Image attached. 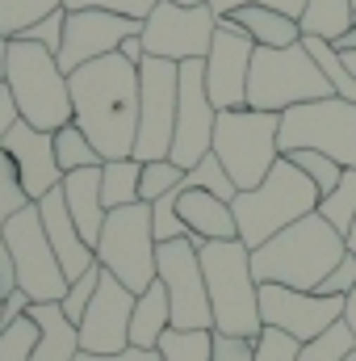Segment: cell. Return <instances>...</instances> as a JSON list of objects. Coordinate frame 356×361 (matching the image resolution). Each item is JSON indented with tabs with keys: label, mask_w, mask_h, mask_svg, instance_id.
<instances>
[{
	"label": "cell",
	"mask_w": 356,
	"mask_h": 361,
	"mask_svg": "<svg viewBox=\"0 0 356 361\" xmlns=\"http://www.w3.org/2000/svg\"><path fill=\"white\" fill-rule=\"evenodd\" d=\"M76 126L92 139L101 160H126L134 156L139 135V68L126 63L117 51L101 55L84 68L68 72Z\"/></svg>",
	"instance_id": "1"
},
{
	"label": "cell",
	"mask_w": 356,
	"mask_h": 361,
	"mask_svg": "<svg viewBox=\"0 0 356 361\" xmlns=\"http://www.w3.org/2000/svg\"><path fill=\"white\" fill-rule=\"evenodd\" d=\"M344 252H348L344 235L319 210H310L306 219L289 223L260 248H252V273L260 286L276 281L293 290H319V281L344 261Z\"/></svg>",
	"instance_id": "2"
},
{
	"label": "cell",
	"mask_w": 356,
	"mask_h": 361,
	"mask_svg": "<svg viewBox=\"0 0 356 361\" xmlns=\"http://www.w3.org/2000/svg\"><path fill=\"white\" fill-rule=\"evenodd\" d=\"M205 294L214 311V332L256 341L265 332L260 319V281L252 273V248L243 240H205L197 244Z\"/></svg>",
	"instance_id": "3"
},
{
	"label": "cell",
	"mask_w": 356,
	"mask_h": 361,
	"mask_svg": "<svg viewBox=\"0 0 356 361\" xmlns=\"http://www.w3.org/2000/svg\"><path fill=\"white\" fill-rule=\"evenodd\" d=\"M231 210H235L239 240L248 248H260L265 240L285 231L289 223H298L310 210H319V189L289 156H281L256 189H239L235 193Z\"/></svg>",
	"instance_id": "4"
},
{
	"label": "cell",
	"mask_w": 356,
	"mask_h": 361,
	"mask_svg": "<svg viewBox=\"0 0 356 361\" xmlns=\"http://www.w3.org/2000/svg\"><path fill=\"white\" fill-rule=\"evenodd\" d=\"M4 85L13 89V101L21 109V118L38 130H59L76 118L72 109V85L68 72L59 68L55 51L25 42V38H8V59H4Z\"/></svg>",
	"instance_id": "5"
},
{
	"label": "cell",
	"mask_w": 356,
	"mask_h": 361,
	"mask_svg": "<svg viewBox=\"0 0 356 361\" xmlns=\"http://www.w3.org/2000/svg\"><path fill=\"white\" fill-rule=\"evenodd\" d=\"M281 114L268 109H218L214 122V156L222 160V169L231 173L235 189H256L268 177V169L281 160Z\"/></svg>",
	"instance_id": "6"
},
{
	"label": "cell",
	"mask_w": 356,
	"mask_h": 361,
	"mask_svg": "<svg viewBox=\"0 0 356 361\" xmlns=\"http://www.w3.org/2000/svg\"><path fill=\"white\" fill-rule=\"evenodd\" d=\"M331 80L319 72V63L310 59V51L302 42L293 47H256L252 55V72H248V105L281 114L289 105L302 101H319L331 97Z\"/></svg>",
	"instance_id": "7"
},
{
	"label": "cell",
	"mask_w": 356,
	"mask_h": 361,
	"mask_svg": "<svg viewBox=\"0 0 356 361\" xmlns=\"http://www.w3.org/2000/svg\"><path fill=\"white\" fill-rule=\"evenodd\" d=\"M276 143H281V156L323 152V156L340 160L344 169H356V101L331 92V97L281 109Z\"/></svg>",
	"instance_id": "8"
},
{
	"label": "cell",
	"mask_w": 356,
	"mask_h": 361,
	"mask_svg": "<svg viewBox=\"0 0 356 361\" xmlns=\"http://www.w3.org/2000/svg\"><path fill=\"white\" fill-rule=\"evenodd\" d=\"M155 235H151V206H117L105 214L101 240H96V265L113 273L126 290L143 294L155 281Z\"/></svg>",
	"instance_id": "9"
},
{
	"label": "cell",
	"mask_w": 356,
	"mask_h": 361,
	"mask_svg": "<svg viewBox=\"0 0 356 361\" xmlns=\"http://www.w3.org/2000/svg\"><path fill=\"white\" fill-rule=\"evenodd\" d=\"M4 244L17 261V290L30 294V302H59L68 294V273L59 265L51 240H46V227H42V214H38V202H30L25 210H17L8 223H4Z\"/></svg>",
	"instance_id": "10"
},
{
	"label": "cell",
	"mask_w": 356,
	"mask_h": 361,
	"mask_svg": "<svg viewBox=\"0 0 356 361\" xmlns=\"http://www.w3.org/2000/svg\"><path fill=\"white\" fill-rule=\"evenodd\" d=\"M180 101V63L147 55L139 63V135H134V160H168L172 130H177Z\"/></svg>",
	"instance_id": "11"
},
{
	"label": "cell",
	"mask_w": 356,
	"mask_h": 361,
	"mask_svg": "<svg viewBox=\"0 0 356 361\" xmlns=\"http://www.w3.org/2000/svg\"><path fill=\"white\" fill-rule=\"evenodd\" d=\"M214 30H218V17L210 4H172V0H160L147 17H143V47L147 55H160V59H205L210 42H214Z\"/></svg>",
	"instance_id": "12"
},
{
	"label": "cell",
	"mask_w": 356,
	"mask_h": 361,
	"mask_svg": "<svg viewBox=\"0 0 356 361\" xmlns=\"http://www.w3.org/2000/svg\"><path fill=\"white\" fill-rule=\"evenodd\" d=\"M155 277L168 290L172 302V328H214L210 294H205V273L193 240H168L155 248Z\"/></svg>",
	"instance_id": "13"
},
{
	"label": "cell",
	"mask_w": 356,
	"mask_h": 361,
	"mask_svg": "<svg viewBox=\"0 0 356 361\" xmlns=\"http://www.w3.org/2000/svg\"><path fill=\"white\" fill-rule=\"evenodd\" d=\"M214 122H218V109L205 92V59H184L180 63L177 130H172L168 160L180 169H193L201 156H210L214 152Z\"/></svg>",
	"instance_id": "14"
},
{
	"label": "cell",
	"mask_w": 356,
	"mask_h": 361,
	"mask_svg": "<svg viewBox=\"0 0 356 361\" xmlns=\"http://www.w3.org/2000/svg\"><path fill=\"white\" fill-rule=\"evenodd\" d=\"M260 319L265 328H281L293 341H314L331 324L344 319V298L319 294V290H293V286H260Z\"/></svg>",
	"instance_id": "15"
},
{
	"label": "cell",
	"mask_w": 356,
	"mask_h": 361,
	"mask_svg": "<svg viewBox=\"0 0 356 361\" xmlns=\"http://www.w3.org/2000/svg\"><path fill=\"white\" fill-rule=\"evenodd\" d=\"M143 21L139 17H122L109 8H68V25H63V47H59V68L76 72L101 55H113L117 42L126 34H139Z\"/></svg>",
	"instance_id": "16"
},
{
	"label": "cell",
	"mask_w": 356,
	"mask_h": 361,
	"mask_svg": "<svg viewBox=\"0 0 356 361\" xmlns=\"http://www.w3.org/2000/svg\"><path fill=\"white\" fill-rule=\"evenodd\" d=\"M256 42L235 25L218 21L214 42L205 51V92L214 109H243L248 105V72H252Z\"/></svg>",
	"instance_id": "17"
},
{
	"label": "cell",
	"mask_w": 356,
	"mask_h": 361,
	"mask_svg": "<svg viewBox=\"0 0 356 361\" xmlns=\"http://www.w3.org/2000/svg\"><path fill=\"white\" fill-rule=\"evenodd\" d=\"M134 290H126L113 273L101 277L92 302L80 319V349L84 353H122L130 345V315H134Z\"/></svg>",
	"instance_id": "18"
},
{
	"label": "cell",
	"mask_w": 356,
	"mask_h": 361,
	"mask_svg": "<svg viewBox=\"0 0 356 361\" xmlns=\"http://www.w3.org/2000/svg\"><path fill=\"white\" fill-rule=\"evenodd\" d=\"M0 147L13 156L17 177L25 185L30 202L46 197L55 185H63V169H59V160H55V135H51V130H38V126H30V122L21 118V122L0 139Z\"/></svg>",
	"instance_id": "19"
},
{
	"label": "cell",
	"mask_w": 356,
	"mask_h": 361,
	"mask_svg": "<svg viewBox=\"0 0 356 361\" xmlns=\"http://www.w3.org/2000/svg\"><path fill=\"white\" fill-rule=\"evenodd\" d=\"M38 214H42L46 240H51L59 265H63V273H68V281H76L80 273H89L92 265H96V252L84 244V235H80V227H76V219H72V210H68L59 185H55L46 197H38Z\"/></svg>",
	"instance_id": "20"
},
{
	"label": "cell",
	"mask_w": 356,
	"mask_h": 361,
	"mask_svg": "<svg viewBox=\"0 0 356 361\" xmlns=\"http://www.w3.org/2000/svg\"><path fill=\"white\" fill-rule=\"evenodd\" d=\"M177 210H180V219H184V227H189V240L193 244H205V240H239L231 202H222L210 189H177Z\"/></svg>",
	"instance_id": "21"
},
{
	"label": "cell",
	"mask_w": 356,
	"mask_h": 361,
	"mask_svg": "<svg viewBox=\"0 0 356 361\" xmlns=\"http://www.w3.org/2000/svg\"><path fill=\"white\" fill-rule=\"evenodd\" d=\"M59 189H63V202H68V210H72L84 244L96 252V240H101V227H105V214H109L105 202H101V164L63 173V185Z\"/></svg>",
	"instance_id": "22"
},
{
	"label": "cell",
	"mask_w": 356,
	"mask_h": 361,
	"mask_svg": "<svg viewBox=\"0 0 356 361\" xmlns=\"http://www.w3.org/2000/svg\"><path fill=\"white\" fill-rule=\"evenodd\" d=\"M25 315L38 324L34 361H76V353H80V324H72L59 302H30Z\"/></svg>",
	"instance_id": "23"
},
{
	"label": "cell",
	"mask_w": 356,
	"mask_h": 361,
	"mask_svg": "<svg viewBox=\"0 0 356 361\" xmlns=\"http://www.w3.org/2000/svg\"><path fill=\"white\" fill-rule=\"evenodd\" d=\"M218 21L235 25V30L248 34L256 47H293V42H302L298 17H289V13H281V8H268V4H243V8H235V13H227V17H218Z\"/></svg>",
	"instance_id": "24"
},
{
	"label": "cell",
	"mask_w": 356,
	"mask_h": 361,
	"mask_svg": "<svg viewBox=\"0 0 356 361\" xmlns=\"http://www.w3.org/2000/svg\"><path fill=\"white\" fill-rule=\"evenodd\" d=\"M172 328V302H168V290L164 281L155 277L139 298H134V315H130V345L139 349H155L160 336Z\"/></svg>",
	"instance_id": "25"
},
{
	"label": "cell",
	"mask_w": 356,
	"mask_h": 361,
	"mask_svg": "<svg viewBox=\"0 0 356 361\" xmlns=\"http://www.w3.org/2000/svg\"><path fill=\"white\" fill-rule=\"evenodd\" d=\"M352 13H356L352 0H306L298 25H302L306 38H327V42H336V38H344V34L352 30Z\"/></svg>",
	"instance_id": "26"
},
{
	"label": "cell",
	"mask_w": 356,
	"mask_h": 361,
	"mask_svg": "<svg viewBox=\"0 0 356 361\" xmlns=\"http://www.w3.org/2000/svg\"><path fill=\"white\" fill-rule=\"evenodd\" d=\"M139 177H143V164H139L134 156H126V160H105V164H101V202H105V210L134 206V202H139Z\"/></svg>",
	"instance_id": "27"
},
{
	"label": "cell",
	"mask_w": 356,
	"mask_h": 361,
	"mask_svg": "<svg viewBox=\"0 0 356 361\" xmlns=\"http://www.w3.org/2000/svg\"><path fill=\"white\" fill-rule=\"evenodd\" d=\"M155 349L164 361H210L214 357V328H168Z\"/></svg>",
	"instance_id": "28"
},
{
	"label": "cell",
	"mask_w": 356,
	"mask_h": 361,
	"mask_svg": "<svg viewBox=\"0 0 356 361\" xmlns=\"http://www.w3.org/2000/svg\"><path fill=\"white\" fill-rule=\"evenodd\" d=\"M55 160H59V169H63V173L105 164V160H101V152L92 147V139L76 126V122H68V126H59V130H55Z\"/></svg>",
	"instance_id": "29"
},
{
	"label": "cell",
	"mask_w": 356,
	"mask_h": 361,
	"mask_svg": "<svg viewBox=\"0 0 356 361\" xmlns=\"http://www.w3.org/2000/svg\"><path fill=\"white\" fill-rule=\"evenodd\" d=\"M319 214H323L340 235H348V227H352V219H356V169H344L340 185L319 197Z\"/></svg>",
	"instance_id": "30"
},
{
	"label": "cell",
	"mask_w": 356,
	"mask_h": 361,
	"mask_svg": "<svg viewBox=\"0 0 356 361\" xmlns=\"http://www.w3.org/2000/svg\"><path fill=\"white\" fill-rule=\"evenodd\" d=\"M352 349H356V332L340 319L327 332H319L314 341H302V349H298L293 361H344Z\"/></svg>",
	"instance_id": "31"
},
{
	"label": "cell",
	"mask_w": 356,
	"mask_h": 361,
	"mask_svg": "<svg viewBox=\"0 0 356 361\" xmlns=\"http://www.w3.org/2000/svg\"><path fill=\"white\" fill-rule=\"evenodd\" d=\"M55 8H63V0H0V38H17Z\"/></svg>",
	"instance_id": "32"
},
{
	"label": "cell",
	"mask_w": 356,
	"mask_h": 361,
	"mask_svg": "<svg viewBox=\"0 0 356 361\" xmlns=\"http://www.w3.org/2000/svg\"><path fill=\"white\" fill-rule=\"evenodd\" d=\"M180 189H210V193H218L222 202H235V180H231V173L222 169V160L210 152V156H201L193 169H184V185Z\"/></svg>",
	"instance_id": "33"
},
{
	"label": "cell",
	"mask_w": 356,
	"mask_h": 361,
	"mask_svg": "<svg viewBox=\"0 0 356 361\" xmlns=\"http://www.w3.org/2000/svg\"><path fill=\"white\" fill-rule=\"evenodd\" d=\"M184 185V169L172 160H147L143 164V177H139V202H160L164 193H172Z\"/></svg>",
	"instance_id": "34"
},
{
	"label": "cell",
	"mask_w": 356,
	"mask_h": 361,
	"mask_svg": "<svg viewBox=\"0 0 356 361\" xmlns=\"http://www.w3.org/2000/svg\"><path fill=\"white\" fill-rule=\"evenodd\" d=\"M34 345H38V324L30 315L0 328V361H34Z\"/></svg>",
	"instance_id": "35"
},
{
	"label": "cell",
	"mask_w": 356,
	"mask_h": 361,
	"mask_svg": "<svg viewBox=\"0 0 356 361\" xmlns=\"http://www.w3.org/2000/svg\"><path fill=\"white\" fill-rule=\"evenodd\" d=\"M25 206H30V193H25L21 177H17L13 156L0 147V231H4V223H8L17 210H25Z\"/></svg>",
	"instance_id": "36"
},
{
	"label": "cell",
	"mask_w": 356,
	"mask_h": 361,
	"mask_svg": "<svg viewBox=\"0 0 356 361\" xmlns=\"http://www.w3.org/2000/svg\"><path fill=\"white\" fill-rule=\"evenodd\" d=\"M289 160L306 173V177L314 180V189H319V197L323 193H331L340 177H344V164L340 160H331V156H323V152H289Z\"/></svg>",
	"instance_id": "37"
},
{
	"label": "cell",
	"mask_w": 356,
	"mask_h": 361,
	"mask_svg": "<svg viewBox=\"0 0 356 361\" xmlns=\"http://www.w3.org/2000/svg\"><path fill=\"white\" fill-rule=\"evenodd\" d=\"M151 235H155V244L189 240V227H184V219H180V210H177V189L164 193L160 202H151Z\"/></svg>",
	"instance_id": "38"
},
{
	"label": "cell",
	"mask_w": 356,
	"mask_h": 361,
	"mask_svg": "<svg viewBox=\"0 0 356 361\" xmlns=\"http://www.w3.org/2000/svg\"><path fill=\"white\" fill-rule=\"evenodd\" d=\"M101 277H105V269H101V265H92V269H89V273H80V277L68 286V294L59 298V307H63V315H68L72 324H80V319H84V307L92 302V294H96Z\"/></svg>",
	"instance_id": "39"
},
{
	"label": "cell",
	"mask_w": 356,
	"mask_h": 361,
	"mask_svg": "<svg viewBox=\"0 0 356 361\" xmlns=\"http://www.w3.org/2000/svg\"><path fill=\"white\" fill-rule=\"evenodd\" d=\"M298 349H302V341H293L289 332L265 328V332L256 336V353H252V361H293Z\"/></svg>",
	"instance_id": "40"
},
{
	"label": "cell",
	"mask_w": 356,
	"mask_h": 361,
	"mask_svg": "<svg viewBox=\"0 0 356 361\" xmlns=\"http://www.w3.org/2000/svg\"><path fill=\"white\" fill-rule=\"evenodd\" d=\"M63 25H68V8H55L51 17H42V21H34L30 30H21L17 38L38 42V47H46V51H55V55H59V47H63Z\"/></svg>",
	"instance_id": "41"
},
{
	"label": "cell",
	"mask_w": 356,
	"mask_h": 361,
	"mask_svg": "<svg viewBox=\"0 0 356 361\" xmlns=\"http://www.w3.org/2000/svg\"><path fill=\"white\" fill-rule=\"evenodd\" d=\"M160 0H63V8H109V13H122V17H147Z\"/></svg>",
	"instance_id": "42"
},
{
	"label": "cell",
	"mask_w": 356,
	"mask_h": 361,
	"mask_svg": "<svg viewBox=\"0 0 356 361\" xmlns=\"http://www.w3.org/2000/svg\"><path fill=\"white\" fill-rule=\"evenodd\" d=\"M352 286H356V257L352 252H344V261L319 281V294H336V298H344Z\"/></svg>",
	"instance_id": "43"
},
{
	"label": "cell",
	"mask_w": 356,
	"mask_h": 361,
	"mask_svg": "<svg viewBox=\"0 0 356 361\" xmlns=\"http://www.w3.org/2000/svg\"><path fill=\"white\" fill-rule=\"evenodd\" d=\"M252 353H256V341L214 332V357H210V361H252Z\"/></svg>",
	"instance_id": "44"
},
{
	"label": "cell",
	"mask_w": 356,
	"mask_h": 361,
	"mask_svg": "<svg viewBox=\"0 0 356 361\" xmlns=\"http://www.w3.org/2000/svg\"><path fill=\"white\" fill-rule=\"evenodd\" d=\"M243 4H268V8H281V13H289V17H302V8H306V0H210L214 17H227V13H235V8H243Z\"/></svg>",
	"instance_id": "45"
},
{
	"label": "cell",
	"mask_w": 356,
	"mask_h": 361,
	"mask_svg": "<svg viewBox=\"0 0 356 361\" xmlns=\"http://www.w3.org/2000/svg\"><path fill=\"white\" fill-rule=\"evenodd\" d=\"M76 361H164L160 349H139V345H126L122 353H76Z\"/></svg>",
	"instance_id": "46"
},
{
	"label": "cell",
	"mask_w": 356,
	"mask_h": 361,
	"mask_svg": "<svg viewBox=\"0 0 356 361\" xmlns=\"http://www.w3.org/2000/svg\"><path fill=\"white\" fill-rule=\"evenodd\" d=\"M13 290H17V261H13V252L0 235V298H8Z\"/></svg>",
	"instance_id": "47"
},
{
	"label": "cell",
	"mask_w": 356,
	"mask_h": 361,
	"mask_svg": "<svg viewBox=\"0 0 356 361\" xmlns=\"http://www.w3.org/2000/svg\"><path fill=\"white\" fill-rule=\"evenodd\" d=\"M17 122H21V109H17V101H13V89L0 85V139H4Z\"/></svg>",
	"instance_id": "48"
},
{
	"label": "cell",
	"mask_w": 356,
	"mask_h": 361,
	"mask_svg": "<svg viewBox=\"0 0 356 361\" xmlns=\"http://www.w3.org/2000/svg\"><path fill=\"white\" fill-rule=\"evenodd\" d=\"M117 55H122L126 63H134V68H139V63L147 59V47H143V30H139V34H126V38L117 42Z\"/></svg>",
	"instance_id": "49"
},
{
	"label": "cell",
	"mask_w": 356,
	"mask_h": 361,
	"mask_svg": "<svg viewBox=\"0 0 356 361\" xmlns=\"http://www.w3.org/2000/svg\"><path fill=\"white\" fill-rule=\"evenodd\" d=\"M30 311V294L25 290H13L8 298H4V324H13V319H21Z\"/></svg>",
	"instance_id": "50"
},
{
	"label": "cell",
	"mask_w": 356,
	"mask_h": 361,
	"mask_svg": "<svg viewBox=\"0 0 356 361\" xmlns=\"http://www.w3.org/2000/svg\"><path fill=\"white\" fill-rule=\"evenodd\" d=\"M344 324H348V328L356 332V286L348 290V294H344Z\"/></svg>",
	"instance_id": "51"
},
{
	"label": "cell",
	"mask_w": 356,
	"mask_h": 361,
	"mask_svg": "<svg viewBox=\"0 0 356 361\" xmlns=\"http://www.w3.org/2000/svg\"><path fill=\"white\" fill-rule=\"evenodd\" d=\"M4 59H8V38H0V85H4Z\"/></svg>",
	"instance_id": "52"
},
{
	"label": "cell",
	"mask_w": 356,
	"mask_h": 361,
	"mask_svg": "<svg viewBox=\"0 0 356 361\" xmlns=\"http://www.w3.org/2000/svg\"><path fill=\"white\" fill-rule=\"evenodd\" d=\"M344 244H348V252L356 257V219H352V227H348V235H344Z\"/></svg>",
	"instance_id": "53"
},
{
	"label": "cell",
	"mask_w": 356,
	"mask_h": 361,
	"mask_svg": "<svg viewBox=\"0 0 356 361\" xmlns=\"http://www.w3.org/2000/svg\"><path fill=\"white\" fill-rule=\"evenodd\" d=\"M352 25H356V13H352ZM344 63H348V72L356 76V51H348V55H344Z\"/></svg>",
	"instance_id": "54"
},
{
	"label": "cell",
	"mask_w": 356,
	"mask_h": 361,
	"mask_svg": "<svg viewBox=\"0 0 356 361\" xmlns=\"http://www.w3.org/2000/svg\"><path fill=\"white\" fill-rule=\"evenodd\" d=\"M172 4H210V0H172Z\"/></svg>",
	"instance_id": "55"
},
{
	"label": "cell",
	"mask_w": 356,
	"mask_h": 361,
	"mask_svg": "<svg viewBox=\"0 0 356 361\" xmlns=\"http://www.w3.org/2000/svg\"><path fill=\"white\" fill-rule=\"evenodd\" d=\"M0 328H4V298H0Z\"/></svg>",
	"instance_id": "56"
},
{
	"label": "cell",
	"mask_w": 356,
	"mask_h": 361,
	"mask_svg": "<svg viewBox=\"0 0 356 361\" xmlns=\"http://www.w3.org/2000/svg\"><path fill=\"white\" fill-rule=\"evenodd\" d=\"M344 361H356V349H352V353H348V357H344Z\"/></svg>",
	"instance_id": "57"
},
{
	"label": "cell",
	"mask_w": 356,
	"mask_h": 361,
	"mask_svg": "<svg viewBox=\"0 0 356 361\" xmlns=\"http://www.w3.org/2000/svg\"><path fill=\"white\" fill-rule=\"evenodd\" d=\"M352 4H356V0H352Z\"/></svg>",
	"instance_id": "58"
}]
</instances>
